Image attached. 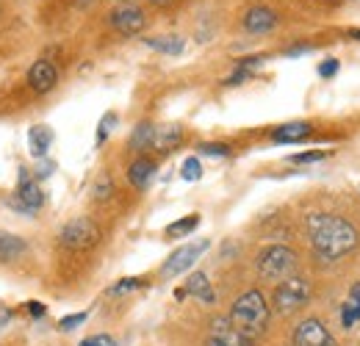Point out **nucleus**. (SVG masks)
Wrapping results in <instances>:
<instances>
[{
	"mask_svg": "<svg viewBox=\"0 0 360 346\" xmlns=\"http://www.w3.org/2000/svg\"><path fill=\"white\" fill-rule=\"evenodd\" d=\"M294 346H335V338L319 319H305L294 330Z\"/></svg>",
	"mask_w": 360,
	"mask_h": 346,
	"instance_id": "nucleus-7",
	"label": "nucleus"
},
{
	"mask_svg": "<svg viewBox=\"0 0 360 346\" xmlns=\"http://www.w3.org/2000/svg\"><path fill=\"white\" fill-rule=\"evenodd\" d=\"M114 194V183H111V177L108 174H103L97 183H94V200L97 203H103V200H108Z\"/></svg>",
	"mask_w": 360,
	"mask_h": 346,
	"instance_id": "nucleus-25",
	"label": "nucleus"
},
{
	"mask_svg": "<svg viewBox=\"0 0 360 346\" xmlns=\"http://www.w3.org/2000/svg\"><path fill=\"white\" fill-rule=\"evenodd\" d=\"M25 250H28V244H25L20 236H11V233H0V260L20 258Z\"/></svg>",
	"mask_w": 360,
	"mask_h": 346,
	"instance_id": "nucleus-18",
	"label": "nucleus"
},
{
	"mask_svg": "<svg viewBox=\"0 0 360 346\" xmlns=\"http://www.w3.org/2000/svg\"><path fill=\"white\" fill-rule=\"evenodd\" d=\"M197 224H200V217H197V214H191V217H183V219L172 222V224L167 227V236H169V238H183V236L194 233V230H197Z\"/></svg>",
	"mask_w": 360,
	"mask_h": 346,
	"instance_id": "nucleus-22",
	"label": "nucleus"
},
{
	"mask_svg": "<svg viewBox=\"0 0 360 346\" xmlns=\"http://www.w3.org/2000/svg\"><path fill=\"white\" fill-rule=\"evenodd\" d=\"M180 174H183V180H188V183H194V180H200L202 177V164H200V158H186L183 161V167H180Z\"/></svg>",
	"mask_w": 360,
	"mask_h": 346,
	"instance_id": "nucleus-23",
	"label": "nucleus"
},
{
	"mask_svg": "<svg viewBox=\"0 0 360 346\" xmlns=\"http://www.w3.org/2000/svg\"><path fill=\"white\" fill-rule=\"evenodd\" d=\"M311 125L308 122H285V125H280V128L271 130V139L277 141V144H291V141H302V139H308L311 136Z\"/></svg>",
	"mask_w": 360,
	"mask_h": 346,
	"instance_id": "nucleus-15",
	"label": "nucleus"
},
{
	"mask_svg": "<svg viewBox=\"0 0 360 346\" xmlns=\"http://www.w3.org/2000/svg\"><path fill=\"white\" fill-rule=\"evenodd\" d=\"M111 25H114L122 37H136V34L144 31L147 17H144V11H141L139 6H122V8L111 11Z\"/></svg>",
	"mask_w": 360,
	"mask_h": 346,
	"instance_id": "nucleus-8",
	"label": "nucleus"
},
{
	"mask_svg": "<svg viewBox=\"0 0 360 346\" xmlns=\"http://www.w3.org/2000/svg\"><path fill=\"white\" fill-rule=\"evenodd\" d=\"M53 172H56V161L39 158V164H37V169H34V177H37V180H42V177H50Z\"/></svg>",
	"mask_w": 360,
	"mask_h": 346,
	"instance_id": "nucleus-30",
	"label": "nucleus"
},
{
	"mask_svg": "<svg viewBox=\"0 0 360 346\" xmlns=\"http://www.w3.org/2000/svg\"><path fill=\"white\" fill-rule=\"evenodd\" d=\"M25 310H28L34 319H42V316H45V305L42 302H28L25 305Z\"/></svg>",
	"mask_w": 360,
	"mask_h": 346,
	"instance_id": "nucleus-33",
	"label": "nucleus"
},
{
	"mask_svg": "<svg viewBox=\"0 0 360 346\" xmlns=\"http://www.w3.org/2000/svg\"><path fill=\"white\" fill-rule=\"evenodd\" d=\"M302 53H311V44H300V47H291L285 56H302Z\"/></svg>",
	"mask_w": 360,
	"mask_h": 346,
	"instance_id": "nucleus-34",
	"label": "nucleus"
},
{
	"mask_svg": "<svg viewBox=\"0 0 360 346\" xmlns=\"http://www.w3.org/2000/svg\"><path fill=\"white\" fill-rule=\"evenodd\" d=\"M349 39H355V42H360V28H355V31H349Z\"/></svg>",
	"mask_w": 360,
	"mask_h": 346,
	"instance_id": "nucleus-36",
	"label": "nucleus"
},
{
	"mask_svg": "<svg viewBox=\"0 0 360 346\" xmlns=\"http://www.w3.org/2000/svg\"><path fill=\"white\" fill-rule=\"evenodd\" d=\"M311 247L321 260H341L360 244L358 227L335 214H311L305 219Z\"/></svg>",
	"mask_w": 360,
	"mask_h": 346,
	"instance_id": "nucleus-1",
	"label": "nucleus"
},
{
	"mask_svg": "<svg viewBox=\"0 0 360 346\" xmlns=\"http://www.w3.org/2000/svg\"><path fill=\"white\" fill-rule=\"evenodd\" d=\"M358 321H360V286H355L352 294H349V300L341 307V324L347 330H352Z\"/></svg>",
	"mask_w": 360,
	"mask_h": 346,
	"instance_id": "nucleus-19",
	"label": "nucleus"
},
{
	"mask_svg": "<svg viewBox=\"0 0 360 346\" xmlns=\"http://www.w3.org/2000/svg\"><path fill=\"white\" fill-rule=\"evenodd\" d=\"M153 174H155V164L150 158H136L131 164V169H128V180H131L134 188H147Z\"/></svg>",
	"mask_w": 360,
	"mask_h": 346,
	"instance_id": "nucleus-17",
	"label": "nucleus"
},
{
	"mask_svg": "<svg viewBox=\"0 0 360 346\" xmlns=\"http://www.w3.org/2000/svg\"><path fill=\"white\" fill-rule=\"evenodd\" d=\"M208 247H211V241H208V238H200V241H191V244H186V247L175 250V252L167 258V263L161 266V277L169 280V277H178V274H183V271H188Z\"/></svg>",
	"mask_w": 360,
	"mask_h": 346,
	"instance_id": "nucleus-6",
	"label": "nucleus"
},
{
	"mask_svg": "<svg viewBox=\"0 0 360 346\" xmlns=\"http://www.w3.org/2000/svg\"><path fill=\"white\" fill-rule=\"evenodd\" d=\"M180 141H183V128H180V125H164V128H155L153 147H155L158 153H169V150H175Z\"/></svg>",
	"mask_w": 360,
	"mask_h": 346,
	"instance_id": "nucleus-16",
	"label": "nucleus"
},
{
	"mask_svg": "<svg viewBox=\"0 0 360 346\" xmlns=\"http://www.w3.org/2000/svg\"><path fill=\"white\" fill-rule=\"evenodd\" d=\"M56 84H58V70H56L53 61L39 58V61L31 64V70H28V86L34 89L37 94H47Z\"/></svg>",
	"mask_w": 360,
	"mask_h": 346,
	"instance_id": "nucleus-11",
	"label": "nucleus"
},
{
	"mask_svg": "<svg viewBox=\"0 0 360 346\" xmlns=\"http://www.w3.org/2000/svg\"><path fill=\"white\" fill-rule=\"evenodd\" d=\"M324 158H327V153L316 150V153H300V155H291V164H319V161H324Z\"/></svg>",
	"mask_w": 360,
	"mask_h": 346,
	"instance_id": "nucleus-28",
	"label": "nucleus"
},
{
	"mask_svg": "<svg viewBox=\"0 0 360 346\" xmlns=\"http://www.w3.org/2000/svg\"><path fill=\"white\" fill-rule=\"evenodd\" d=\"M269 302L264 300V294L261 291H244L233 307H230V324L252 344L255 338H261L264 335V330H266V324H269Z\"/></svg>",
	"mask_w": 360,
	"mask_h": 346,
	"instance_id": "nucleus-2",
	"label": "nucleus"
},
{
	"mask_svg": "<svg viewBox=\"0 0 360 346\" xmlns=\"http://www.w3.org/2000/svg\"><path fill=\"white\" fill-rule=\"evenodd\" d=\"M147 47H153V50H158V53H167V56H178L183 53V39L175 37V34H169V37H153V39H144Z\"/></svg>",
	"mask_w": 360,
	"mask_h": 346,
	"instance_id": "nucleus-21",
	"label": "nucleus"
},
{
	"mask_svg": "<svg viewBox=\"0 0 360 346\" xmlns=\"http://www.w3.org/2000/svg\"><path fill=\"white\" fill-rule=\"evenodd\" d=\"M205 346H250V341L230 324V319H214L208 327V338Z\"/></svg>",
	"mask_w": 360,
	"mask_h": 346,
	"instance_id": "nucleus-9",
	"label": "nucleus"
},
{
	"mask_svg": "<svg viewBox=\"0 0 360 346\" xmlns=\"http://www.w3.org/2000/svg\"><path fill=\"white\" fill-rule=\"evenodd\" d=\"M274 25H277V14L266 6H255L244 14V28L250 34H269Z\"/></svg>",
	"mask_w": 360,
	"mask_h": 346,
	"instance_id": "nucleus-12",
	"label": "nucleus"
},
{
	"mask_svg": "<svg viewBox=\"0 0 360 346\" xmlns=\"http://www.w3.org/2000/svg\"><path fill=\"white\" fill-rule=\"evenodd\" d=\"M86 316H89L86 310H81V313H72V316H64V319L58 321V327H61L64 333H70V330H75V327H81V324L86 321Z\"/></svg>",
	"mask_w": 360,
	"mask_h": 346,
	"instance_id": "nucleus-26",
	"label": "nucleus"
},
{
	"mask_svg": "<svg viewBox=\"0 0 360 346\" xmlns=\"http://www.w3.org/2000/svg\"><path fill=\"white\" fill-rule=\"evenodd\" d=\"M183 291H186V297H197L200 302H205V305L217 302V294H214V288H211V280H208V274H202V271H194V274L186 280Z\"/></svg>",
	"mask_w": 360,
	"mask_h": 346,
	"instance_id": "nucleus-13",
	"label": "nucleus"
},
{
	"mask_svg": "<svg viewBox=\"0 0 360 346\" xmlns=\"http://www.w3.org/2000/svg\"><path fill=\"white\" fill-rule=\"evenodd\" d=\"M11 316H14V313H11L8 307H0V327H6V324L11 321Z\"/></svg>",
	"mask_w": 360,
	"mask_h": 346,
	"instance_id": "nucleus-35",
	"label": "nucleus"
},
{
	"mask_svg": "<svg viewBox=\"0 0 360 346\" xmlns=\"http://www.w3.org/2000/svg\"><path fill=\"white\" fill-rule=\"evenodd\" d=\"M114 122H117V114H114V111H108V114L100 120V130H97V144H103V141H105V136L111 133Z\"/></svg>",
	"mask_w": 360,
	"mask_h": 346,
	"instance_id": "nucleus-27",
	"label": "nucleus"
},
{
	"mask_svg": "<svg viewBox=\"0 0 360 346\" xmlns=\"http://www.w3.org/2000/svg\"><path fill=\"white\" fill-rule=\"evenodd\" d=\"M139 286H144V280L141 277H125L122 283H117L114 288H111V294H125V291H134Z\"/></svg>",
	"mask_w": 360,
	"mask_h": 346,
	"instance_id": "nucleus-29",
	"label": "nucleus"
},
{
	"mask_svg": "<svg viewBox=\"0 0 360 346\" xmlns=\"http://www.w3.org/2000/svg\"><path fill=\"white\" fill-rule=\"evenodd\" d=\"M297 252L291 250V247H285V244H271L266 250H261V255H258V274L264 277V280H288V277H294V271H297Z\"/></svg>",
	"mask_w": 360,
	"mask_h": 346,
	"instance_id": "nucleus-3",
	"label": "nucleus"
},
{
	"mask_svg": "<svg viewBox=\"0 0 360 346\" xmlns=\"http://www.w3.org/2000/svg\"><path fill=\"white\" fill-rule=\"evenodd\" d=\"M53 147V130L50 125H34L28 130V150L34 158H45L47 150Z\"/></svg>",
	"mask_w": 360,
	"mask_h": 346,
	"instance_id": "nucleus-14",
	"label": "nucleus"
},
{
	"mask_svg": "<svg viewBox=\"0 0 360 346\" xmlns=\"http://www.w3.org/2000/svg\"><path fill=\"white\" fill-rule=\"evenodd\" d=\"M153 139H155V125L153 122H139L131 133V150L141 153V150L153 147Z\"/></svg>",
	"mask_w": 360,
	"mask_h": 346,
	"instance_id": "nucleus-20",
	"label": "nucleus"
},
{
	"mask_svg": "<svg viewBox=\"0 0 360 346\" xmlns=\"http://www.w3.org/2000/svg\"><path fill=\"white\" fill-rule=\"evenodd\" d=\"M14 197H17L31 214L39 211V208L45 205V191L39 188L37 177L28 174V169H20V183H17V194H14Z\"/></svg>",
	"mask_w": 360,
	"mask_h": 346,
	"instance_id": "nucleus-10",
	"label": "nucleus"
},
{
	"mask_svg": "<svg viewBox=\"0 0 360 346\" xmlns=\"http://www.w3.org/2000/svg\"><path fill=\"white\" fill-rule=\"evenodd\" d=\"M58 238L67 250H91L100 241V227L89 217H78L61 227Z\"/></svg>",
	"mask_w": 360,
	"mask_h": 346,
	"instance_id": "nucleus-5",
	"label": "nucleus"
},
{
	"mask_svg": "<svg viewBox=\"0 0 360 346\" xmlns=\"http://www.w3.org/2000/svg\"><path fill=\"white\" fill-rule=\"evenodd\" d=\"M200 153L202 155H211V158H227L230 155V147L222 141H202L200 144Z\"/></svg>",
	"mask_w": 360,
	"mask_h": 346,
	"instance_id": "nucleus-24",
	"label": "nucleus"
},
{
	"mask_svg": "<svg viewBox=\"0 0 360 346\" xmlns=\"http://www.w3.org/2000/svg\"><path fill=\"white\" fill-rule=\"evenodd\" d=\"M311 300V283H308V277H288V280H283L277 288H274V294H271V307L280 313V316H291V313H297L300 307H305Z\"/></svg>",
	"mask_w": 360,
	"mask_h": 346,
	"instance_id": "nucleus-4",
	"label": "nucleus"
},
{
	"mask_svg": "<svg viewBox=\"0 0 360 346\" xmlns=\"http://www.w3.org/2000/svg\"><path fill=\"white\" fill-rule=\"evenodd\" d=\"M81 346H117V341L111 335H91L86 341H81Z\"/></svg>",
	"mask_w": 360,
	"mask_h": 346,
	"instance_id": "nucleus-32",
	"label": "nucleus"
},
{
	"mask_svg": "<svg viewBox=\"0 0 360 346\" xmlns=\"http://www.w3.org/2000/svg\"><path fill=\"white\" fill-rule=\"evenodd\" d=\"M335 72H338V61H335V58H327V61L319 64V75H321V78H333Z\"/></svg>",
	"mask_w": 360,
	"mask_h": 346,
	"instance_id": "nucleus-31",
	"label": "nucleus"
},
{
	"mask_svg": "<svg viewBox=\"0 0 360 346\" xmlns=\"http://www.w3.org/2000/svg\"><path fill=\"white\" fill-rule=\"evenodd\" d=\"M153 3H167V0H153Z\"/></svg>",
	"mask_w": 360,
	"mask_h": 346,
	"instance_id": "nucleus-37",
	"label": "nucleus"
}]
</instances>
